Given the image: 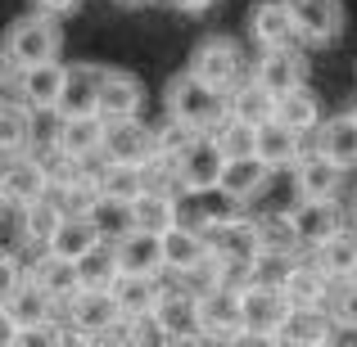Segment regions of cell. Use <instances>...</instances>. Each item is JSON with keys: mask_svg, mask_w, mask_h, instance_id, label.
Instances as JSON below:
<instances>
[{"mask_svg": "<svg viewBox=\"0 0 357 347\" xmlns=\"http://www.w3.org/2000/svg\"><path fill=\"white\" fill-rule=\"evenodd\" d=\"M167 118L185 122L195 131H218L231 118V95L218 90L213 81H204L199 72L185 68L181 77L167 81Z\"/></svg>", "mask_w": 357, "mask_h": 347, "instance_id": "6da1fadb", "label": "cell"}, {"mask_svg": "<svg viewBox=\"0 0 357 347\" xmlns=\"http://www.w3.org/2000/svg\"><path fill=\"white\" fill-rule=\"evenodd\" d=\"M59 45H63V32H59V18L54 14H27L9 27L5 36V68H32V63H45V59H59Z\"/></svg>", "mask_w": 357, "mask_h": 347, "instance_id": "7a4b0ae2", "label": "cell"}, {"mask_svg": "<svg viewBox=\"0 0 357 347\" xmlns=\"http://www.w3.org/2000/svg\"><path fill=\"white\" fill-rule=\"evenodd\" d=\"M154 334L163 343H199L204 339V302L181 280L163 284V298L154 307Z\"/></svg>", "mask_w": 357, "mask_h": 347, "instance_id": "3957f363", "label": "cell"}, {"mask_svg": "<svg viewBox=\"0 0 357 347\" xmlns=\"http://www.w3.org/2000/svg\"><path fill=\"white\" fill-rule=\"evenodd\" d=\"M54 312H59V302L45 293L41 280H36V275L18 280L14 289L0 293V321H5V330H0V347H18V330L50 321Z\"/></svg>", "mask_w": 357, "mask_h": 347, "instance_id": "277c9868", "label": "cell"}, {"mask_svg": "<svg viewBox=\"0 0 357 347\" xmlns=\"http://www.w3.org/2000/svg\"><path fill=\"white\" fill-rule=\"evenodd\" d=\"M222 167H227V149L213 131H195V140L181 149L176 158V172H181L185 194H213L222 181Z\"/></svg>", "mask_w": 357, "mask_h": 347, "instance_id": "5b68a950", "label": "cell"}, {"mask_svg": "<svg viewBox=\"0 0 357 347\" xmlns=\"http://www.w3.org/2000/svg\"><path fill=\"white\" fill-rule=\"evenodd\" d=\"M63 81H68V68L59 59L32 63V68H5V90L32 108H59Z\"/></svg>", "mask_w": 357, "mask_h": 347, "instance_id": "8992f818", "label": "cell"}, {"mask_svg": "<svg viewBox=\"0 0 357 347\" xmlns=\"http://www.w3.org/2000/svg\"><path fill=\"white\" fill-rule=\"evenodd\" d=\"M190 72H199L204 81H213L218 90L231 95V90L244 81V54H240V45L231 41V36H208V41L195 45Z\"/></svg>", "mask_w": 357, "mask_h": 347, "instance_id": "52a82bcc", "label": "cell"}, {"mask_svg": "<svg viewBox=\"0 0 357 347\" xmlns=\"http://www.w3.org/2000/svg\"><path fill=\"white\" fill-rule=\"evenodd\" d=\"M199 302H204V339H213V343L249 339V330H244V289L213 284Z\"/></svg>", "mask_w": 357, "mask_h": 347, "instance_id": "ba28073f", "label": "cell"}, {"mask_svg": "<svg viewBox=\"0 0 357 347\" xmlns=\"http://www.w3.org/2000/svg\"><path fill=\"white\" fill-rule=\"evenodd\" d=\"M59 316H63V321H68L86 343H96L100 334H105L109 325L122 316V307H118L114 289H82V293L73 298L68 307H59Z\"/></svg>", "mask_w": 357, "mask_h": 347, "instance_id": "9c48e42d", "label": "cell"}, {"mask_svg": "<svg viewBox=\"0 0 357 347\" xmlns=\"http://www.w3.org/2000/svg\"><path fill=\"white\" fill-rule=\"evenodd\" d=\"M289 298L285 289H271V284H249L244 289V330H249V339H271L276 343L280 325L289 321Z\"/></svg>", "mask_w": 357, "mask_h": 347, "instance_id": "30bf717a", "label": "cell"}, {"mask_svg": "<svg viewBox=\"0 0 357 347\" xmlns=\"http://www.w3.org/2000/svg\"><path fill=\"white\" fill-rule=\"evenodd\" d=\"M41 194H50V176L41 172L32 154H14L0 172V199H5L9 212H23L27 203H36Z\"/></svg>", "mask_w": 357, "mask_h": 347, "instance_id": "8fae6325", "label": "cell"}, {"mask_svg": "<svg viewBox=\"0 0 357 347\" xmlns=\"http://www.w3.org/2000/svg\"><path fill=\"white\" fill-rule=\"evenodd\" d=\"M249 36L267 45H294L298 41V18L289 0H253L249 5Z\"/></svg>", "mask_w": 357, "mask_h": 347, "instance_id": "7c38bea8", "label": "cell"}, {"mask_svg": "<svg viewBox=\"0 0 357 347\" xmlns=\"http://www.w3.org/2000/svg\"><path fill=\"white\" fill-rule=\"evenodd\" d=\"M105 77H109V68H96V63H73V68H68V81H63V95H59V113L63 118L100 113V99H105Z\"/></svg>", "mask_w": 357, "mask_h": 347, "instance_id": "4fadbf2b", "label": "cell"}, {"mask_svg": "<svg viewBox=\"0 0 357 347\" xmlns=\"http://www.w3.org/2000/svg\"><path fill=\"white\" fill-rule=\"evenodd\" d=\"M335 339H340V316L331 307H294L276 334V343H294V347H321Z\"/></svg>", "mask_w": 357, "mask_h": 347, "instance_id": "5bb4252c", "label": "cell"}, {"mask_svg": "<svg viewBox=\"0 0 357 347\" xmlns=\"http://www.w3.org/2000/svg\"><path fill=\"white\" fill-rule=\"evenodd\" d=\"M253 77L280 99V95H289L294 86L307 81V63H303V54H298L294 45H267L262 59H258V68H253Z\"/></svg>", "mask_w": 357, "mask_h": 347, "instance_id": "9a60e30c", "label": "cell"}, {"mask_svg": "<svg viewBox=\"0 0 357 347\" xmlns=\"http://www.w3.org/2000/svg\"><path fill=\"white\" fill-rule=\"evenodd\" d=\"M149 149H154V131H149L145 122L140 118H114L105 127V149H100V158H105V163H145Z\"/></svg>", "mask_w": 357, "mask_h": 347, "instance_id": "2e32d148", "label": "cell"}, {"mask_svg": "<svg viewBox=\"0 0 357 347\" xmlns=\"http://www.w3.org/2000/svg\"><path fill=\"white\" fill-rule=\"evenodd\" d=\"M344 172H349V167H340L335 158H326L321 149L298 154V163H294V190H298V199H335L340 185H344Z\"/></svg>", "mask_w": 357, "mask_h": 347, "instance_id": "e0dca14e", "label": "cell"}, {"mask_svg": "<svg viewBox=\"0 0 357 347\" xmlns=\"http://www.w3.org/2000/svg\"><path fill=\"white\" fill-rule=\"evenodd\" d=\"M204 239H208V252L218 261L227 257H253L258 252V226H253V217H222V221H208L204 226Z\"/></svg>", "mask_w": 357, "mask_h": 347, "instance_id": "ac0fdd59", "label": "cell"}, {"mask_svg": "<svg viewBox=\"0 0 357 347\" xmlns=\"http://www.w3.org/2000/svg\"><path fill=\"white\" fill-rule=\"evenodd\" d=\"M298 18V36L307 45H331L344 32V5L340 0H289Z\"/></svg>", "mask_w": 357, "mask_h": 347, "instance_id": "d6986e66", "label": "cell"}, {"mask_svg": "<svg viewBox=\"0 0 357 347\" xmlns=\"http://www.w3.org/2000/svg\"><path fill=\"white\" fill-rule=\"evenodd\" d=\"M298 140H303V131H294L280 118H271V122H262V127H253V154H258L271 172H276V167H294L298 154H303Z\"/></svg>", "mask_w": 357, "mask_h": 347, "instance_id": "ffe728a7", "label": "cell"}, {"mask_svg": "<svg viewBox=\"0 0 357 347\" xmlns=\"http://www.w3.org/2000/svg\"><path fill=\"white\" fill-rule=\"evenodd\" d=\"M118 248V266L131 275H163L167 271V252H163V234L149 230H131L114 243Z\"/></svg>", "mask_w": 357, "mask_h": 347, "instance_id": "44dd1931", "label": "cell"}, {"mask_svg": "<svg viewBox=\"0 0 357 347\" xmlns=\"http://www.w3.org/2000/svg\"><path fill=\"white\" fill-rule=\"evenodd\" d=\"M289 221H294L303 248H321L335 230H344V217H340V208H335V199H303L289 212Z\"/></svg>", "mask_w": 357, "mask_h": 347, "instance_id": "7402d4cb", "label": "cell"}, {"mask_svg": "<svg viewBox=\"0 0 357 347\" xmlns=\"http://www.w3.org/2000/svg\"><path fill=\"white\" fill-rule=\"evenodd\" d=\"M267 176H271V167L262 163L258 154H231L227 167H222L218 194H231L236 203H244V199H253V194L267 185Z\"/></svg>", "mask_w": 357, "mask_h": 347, "instance_id": "603a6c76", "label": "cell"}, {"mask_svg": "<svg viewBox=\"0 0 357 347\" xmlns=\"http://www.w3.org/2000/svg\"><path fill=\"white\" fill-rule=\"evenodd\" d=\"M331 289H335V280L326 275V266L317 257H303L294 266V275L285 280L289 307H331Z\"/></svg>", "mask_w": 357, "mask_h": 347, "instance_id": "cb8c5ba5", "label": "cell"}, {"mask_svg": "<svg viewBox=\"0 0 357 347\" xmlns=\"http://www.w3.org/2000/svg\"><path fill=\"white\" fill-rule=\"evenodd\" d=\"M163 275H131V271H122L114 280V298L122 307V316H136V321H154V307L158 298H163V284H158Z\"/></svg>", "mask_w": 357, "mask_h": 347, "instance_id": "d4e9b609", "label": "cell"}, {"mask_svg": "<svg viewBox=\"0 0 357 347\" xmlns=\"http://www.w3.org/2000/svg\"><path fill=\"white\" fill-rule=\"evenodd\" d=\"M163 252H167V271L172 275H181V271H195L199 261H208V239H204L199 226H185V221H176L172 230L163 234Z\"/></svg>", "mask_w": 357, "mask_h": 347, "instance_id": "484cf974", "label": "cell"}, {"mask_svg": "<svg viewBox=\"0 0 357 347\" xmlns=\"http://www.w3.org/2000/svg\"><path fill=\"white\" fill-rule=\"evenodd\" d=\"M140 108H145V86H140L131 72L109 68V77H105V99H100V113L114 122V118H140Z\"/></svg>", "mask_w": 357, "mask_h": 347, "instance_id": "4316f807", "label": "cell"}, {"mask_svg": "<svg viewBox=\"0 0 357 347\" xmlns=\"http://www.w3.org/2000/svg\"><path fill=\"white\" fill-rule=\"evenodd\" d=\"M317 149L326 158H335L340 167H357V113L326 118L317 127Z\"/></svg>", "mask_w": 357, "mask_h": 347, "instance_id": "83f0119b", "label": "cell"}, {"mask_svg": "<svg viewBox=\"0 0 357 347\" xmlns=\"http://www.w3.org/2000/svg\"><path fill=\"white\" fill-rule=\"evenodd\" d=\"M96 243H105L96 217H73V212H63L59 230H54V239H50V252H59V257H68V261H82Z\"/></svg>", "mask_w": 357, "mask_h": 347, "instance_id": "f1b7e54d", "label": "cell"}, {"mask_svg": "<svg viewBox=\"0 0 357 347\" xmlns=\"http://www.w3.org/2000/svg\"><path fill=\"white\" fill-rule=\"evenodd\" d=\"M136 230H149V234H167L181 221V194H163V190H145L136 203Z\"/></svg>", "mask_w": 357, "mask_h": 347, "instance_id": "f546056e", "label": "cell"}, {"mask_svg": "<svg viewBox=\"0 0 357 347\" xmlns=\"http://www.w3.org/2000/svg\"><path fill=\"white\" fill-rule=\"evenodd\" d=\"M36 280L45 284V293L54 298L59 307H68L73 298L82 293V275H77V261H68V257H59V252H50L45 248V257L36 261V271H32Z\"/></svg>", "mask_w": 357, "mask_h": 347, "instance_id": "4dcf8cb0", "label": "cell"}, {"mask_svg": "<svg viewBox=\"0 0 357 347\" xmlns=\"http://www.w3.org/2000/svg\"><path fill=\"white\" fill-rule=\"evenodd\" d=\"M231 118L244 122V127H262V122L276 118V95H271L258 77L240 81V86L231 90Z\"/></svg>", "mask_w": 357, "mask_h": 347, "instance_id": "1f68e13d", "label": "cell"}, {"mask_svg": "<svg viewBox=\"0 0 357 347\" xmlns=\"http://www.w3.org/2000/svg\"><path fill=\"white\" fill-rule=\"evenodd\" d=\"M105 113H86V118H68L59 131V145L68 149L73 158H100V149H105Z\"/></svg>", "mask_w": 357, "mask_h": 347, "instance_id": "d6a6232c", "label": "cell"}, {"mask_svg": "<svg viewBox=\"0 0 357 347\" xmlns=\"http://www.w3.org/2000/svg\"><path fill=\"white\" fill-rule=\"evenodd\" d=\"M0 149H5V158L32 149V104L14 95H5V104H0Z\"/></svg>", "mask_w": 357, "mask_h": 347, "instance_id": "836d02e7", "label": "cell"}, {"mask_svg": "<svg viewBox=\"0 0 357 347\" xmlns=\"http://www.w3.org/2000/svg\"><path fill=\"white\" fill-rule=\"evenodd\" d=\"M312 257L326 266L331 280H353L357 275V230H349V226L335 230L321 248H312Z\"/></svg>", "mask_w": 357, "mask_h": 347, "instance_id": "e575fe53", "label": "cell"}, {"mask_svg": "<svg viewBox=\"0 0 357 347\" xmlns=\"http://www.w3.org/2000/svg\"><path fill=\"white\" fill-rule=\"evenodd\" d=\"M100 190L105 199H122V203H136L145 194V167L140 163H105L100 158Z\"/></svg>", "mask_w": 357, "mask_h": 347, "instance_id": "d590c367", "label": "cell"}, {"mask_svg": "<svg viewBox=\"0 0 357 347\" xmlns=\"http://www.w3.org/2000/svg\"><path fill=\"white\" fill-rule=\"evenodd\" d=\"M18 217H23V221H18V234H23V239L45 243V248H50L54 230H59V221H63V208H59V199H54V194H41V199L27 203Z\"/></svg>", "mask_w": 357, "mask_h": 347, "instance_id": "8d00e7d4", "label": "cell"}, {"mask_svg": "<svg viewBox=\"0 0 357 347\" xmlns=\"http://www.w3.org/2000/svg\"><path fill=\"white\" fill-rule=\"evenodd\" d=\"M276 118L285 122V127L303 131V136L321 127V104H317V95L307 90V81H303V86H294L289 95H280V99H276Z\"/></svg>", "mask_w": 357, "mask_h": 347, "instance_id": "74e56055", "label": "cell"}, {"mask_svg": "<svg viewBox=\"0 0 357 347\" xmlns=\"http://www.w3.org/2000/svg\"><path fill=\"white\" fill-rule=\"evenodd\" d=\"M77 275H82V289H114V280L122 275L118 266V248L114 243H96V248L86 252V257L77 261Z\"/></svg>", "mask_w": 357, "mask_h": 347, "instance_id": "f35d334b", "label": "cell"}, {"mask_svg": "<svg viewBox=\"0 0 357 347\" xmlns=\"http://www.w3.org/2000/svg\"><path fill=\"white\" fill-rule=\"evenodd\" d=\"M303 257H294V248H258L253 252V284L285 289V280L294 275V266Z\"/></svg>", "mask_w": 357, "mask_h": 347, "instance_id": "ab89813d", "label": "cell"}, {"mask_svg": "<svg viewBox=\"0 0 357 347\" xmlns=\"http://www.w3.org/2000/svg\"><path fill=\"white\" fill-rule=\"evenodd\" d=\"M91 217H96V226H100V234H105L109 243H118L122 234L136 230V212H131V203H122V199H100Z\"/></svg>", "mask_w": 357, "mask_h": 347, "instance_id": "60d3db41", "label": "cell"}, {"mask_svg": "<svg viewBox=\"0 0 357 347\" xmlns=\"http://www.w3.org/2000/svg\"><path fill=\"white\" fill-rule=\"evenodd\" d=\"M253 226H258V248H303L289 212H262L253 217Z\"/></svg>", "mask_w": 357, "mask_h": 347, "instance_id": "b9f144b4", "label": "cell"}, {"mask_svg": "<svg viewBox=\"0 0 357 347\" xmlns=\"http://www.w3.org/2000/svg\"><path fill=\"white\" fill-rule=\"evenodd\" d=\"M331 312L340 316V325H357V275L353 280H335V289H331Z\"/></svg>", "mask_w": 357, "mask_h": 347, "instance_id": "7bdbcfd3", "label": "cell"}, {"mask_svg": "<svg viewBox=\"0 0 357 347\" xmlns=\"http://www.w3.org/2000/svg\"><path fill=\"white\" fill-rule=\"evenodd\" d=\"M77 5H82V0H32V9H41V14H54V18H68Z\"/></svg>", "mask_w": 357, "mask_h": 347, "instance_id": "ee69618b", "label": "cell"}, {"mask_svg": "<svg viewBox=\"0 0 357 347\" xmlns=\"http://www.w3.org/2000/svg\"><path fill=\"white\" fill-rule=\"evenodd\" d=\"M172 5H181V9H195V14H199V9H208V5H218V0H172Z\"/></svg>", "mask_w": 357, "mask_h": 347, "instance_id": "f6af8a7d", "label": "cell"}, {"mask_svg": "<svg viewBox=\"0 0 357 347\" xmlns=\"http://www.w3.org/2000/svg\"><path fill=\"white\" fill-rule=\"evenodd\" d=\"M353 212H357V199H353Z\"/></svg>", "mask_w": 357, "mask_h": 347, "instance_id": "bcb514c9", "label": "cell"}, {"mask_svg": "<svg viewBox=\"0 0 357 347\" xmlns=\"http://www.w3.org/2000/svg\"><path fill=\"white\" fill-rule=\"evenodd\" d=\"M353 113H357V108H353Z\"/></svg>", "mask_w": 357, "mask_h": 347, "instance_id": "7dc6e473", "label": "cell"}]
</instances>
